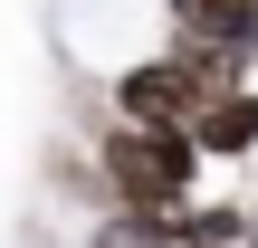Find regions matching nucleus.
Listing matches in <instances>:
<instances>
[{"instance_id": "obj_1", "label": "nucleus", "mask_w": 258, "mask_h": 248, "mask_svg": "<svg viewBox=\"0 0 258 248\" xmlns=\"http://www.w3.org/2000/svg\"><path fill=\"white\" fill-rule=\"evenodd\" d=\"M201 124H124V134H105V182H115V201L124 210H172L182 191H191V143Z\"/></svg>"}, {"instance_id": "obj_2", "label": "nucleus", "mask_w": 258, "mask_h": 248, "mask_svg": "<svg viewBox=\"0 0 258 248\" xmlns=\"http://www.w3.org/2000/svg\"><path fill=\"white\" fill-rule=\"evenodd\" d=\"M115 105H124L134 124H201L211 86H201V67H191V57H153V67H134V76L115 86Z\"/></svg>"}, {"instance_id": "obj_3", "label": "nucleus", "mask_w": 258, "mask_h": 248, "mask_svg": "<svg viewBox=\"0 0 258 248\" xmlns=\"http://www.w3.org/2000/svg\"><path fill=\"white\" fill-rule=\"evenodd\" d=\"M258 143V96H211L201 105V153H249Z\"/></svg>"}, {"instance_id": "obj_4", "label": "nucleus", "mask_w": 258, "mask_h": 248, "mask_svg": "<svg viewBox=\"0 0 258 248\" xmlns=\"http://www.w3.org/2000/svg\"><path fill=\"white\" fill-rule=\"evenodd\" d=\"M182 19H191V38H258V0H172Z\"/></svg>"}, {"instance_id": "obj_5", "label": "nucleus", "mask_w": 258, "mask_h": 248, "mask_svg": "<svg viewBox=\"0 0 258 248\" xmlns=\"http://www.w3.org/2000/svg\"><path fill=\"white\" fill-rule=\"evenodd\" d=\"M249 239H258V220H249Z\"/></svg>"}]
</instances>
